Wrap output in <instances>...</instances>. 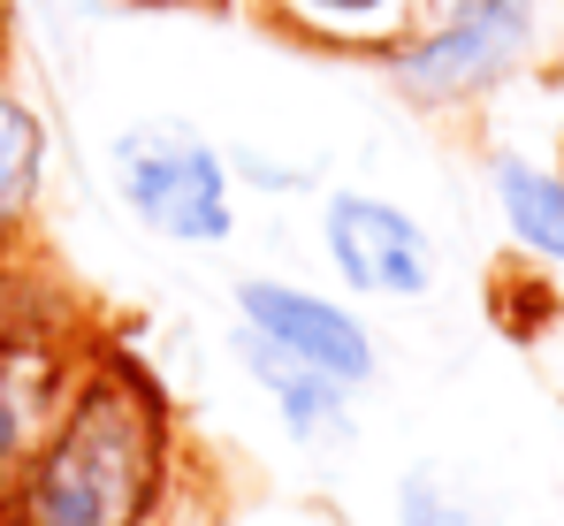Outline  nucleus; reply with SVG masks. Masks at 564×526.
Instances as JSON below:
<instances>
[{"instance_id": "f257e3e1", "label": "nucleus", "mask_w": 564, "mask_h": 526, "mask_svg": "<svg viewBox=\"0 0 564 526\" xmlns=\"http://www.w3.org/2000/svg\"><path fill=\"white\" fill-rule=\"evenodd\" d=\"M176 489V405L122 344H85L31 465L0 489V526H153Z\"/></svg>"}, {"instance_id": "f03ea898", "label": "nucleus", "mask_w": 564, "mask_h": 526, "mask_svg": "<svg viewBox=\"0 0 564 526\" xmlns=\"http://www.w3.org/2000/svg\"><path fill=\"white\" fill-rule=\"evenodd\" d=\"M550 0H443L381 46V77L420 115H466L534 69Z\"/></svg>"}, {"instance_id": "7ed1b4c3", "label": "nucleus", "mask_w": 564, "mask_h": 526, "mask_svg": "<svg viewBox=\"0 0 564 526\" xmlns=\"http://www.w3.org/2000/svg\"><path fill=\"white\" fill-rule=\"evenodd\" d=\"M107 183L115 206L176 253H221L237 237V169L184 115L122 122L107 138Z\"/></svg>"}, {"instance_id": "20e7f679", "label": "nucleus", "mask_w": 564, "mask_h": 526, "mask_svg": "<svg viewBox=\"0 0 564 526\" xmlns=\"http://www.w3.org/2000/svg\"><path fill=\"white\" fill-rule=\"evenodd\" d=\"M313 245H321L328 275H336L351 298L420 305V298L443 290V245H435V229H427L412 206H397V198H381V191H359V183L321 191V206H313Z\"/></svg>"}, {"instance_id": "39448f33", "label": "nucleus", "mask_w": 564, "mask_h": 526, "mask_svg": "<svg viewBox=\"0 0 564 526\" xmlns=\"http://www.w3.org/2000/svg\"><path fill=\"white\" fill-rule=\"evenodd\" d=\"M229 321L245 336H260L282 358H305L351 389H375L381 382V344H375V321L336 298V290H313L297 275H237L229 282Z\"/></svg>"}, {"instance_id": "423d86ee", "label": "nucleus", "mask_w": 564, "mask_h": 526, "mask_svg": "<svg viewBox=\"0 0 564 526\" xmlns=\"http://www.w3.org/2000/svg\"><path fill=\"white\" fill-rule=\"evenodd\" d=\"M229 358H237V374L260 389V405L275 412V428L290 450H305V458H344L351 442H359V389L351 382H336V374H321V366H305V358H282L268 351L260 336H245L237 321H229Z\"/></svg>"}, {"instance_id": "0eeeda50", "label": "nucleus", "mask_w": 564, "mask_h": 526, "mask_svg": "<svg viewBox=\"0 0 564 526\" xmlns=\"http://www.w3.org/2000/svg\"><path fill=\"white\" fill-rule=\"evenodd\" d=\"M77 358L85 351H69L39 321L0 329V489L31 465L39 436L54 428V412H62L69 382H77Z\"/></svg>"}, {"instance_id": "6e6552de", "label": "nucleus", "mask_w": 564, "mask_h": 526, "mask_svg": "<svg viewBox=\"0 0 564 526\" xmlns=\"http://www.w3.org/2000/svg\"><path fill=\"white\" fill-rule=\"evenodd\" d=\"M488 206L503 237L542 267H564V169L534 153H488Z\"/></svg>"}, {"instance_id": "1a4fd4ad", "label": "nucleus", "mask_w": 564, "mask_h": 526, "mask_svg": "<svg viewBox=\"0 0 564 526\" xmlns=\"http://www.w3.org/2000/svg\"><path fill=\"white\" fill-rule=\"evenodd\" d=\"M46 115L15 85H0V253L31 229L39 191H46Z\"/></svg>"}, {"instance_id": "9d476101", "label": "nucleus", "mask_w": 564, "mask_h": 526, "mask_svg": "<svg viewBox=\"0 0 564 526\" xmlns=\"http://www.w3.org/2000/svg\"><path fill=\"white\" fill-rule=\"evenodd\" d=\"M268 8L321 46H375V54L420 15V0H268Z\"/></svg>"}, {"instance_id": "9b49d317", "label": "nucleus", "mask_w": 564, "mask_h": 526, "mask_svg": "<svg viewBox=\"0 0 564 526\" xmlns=\"http://www.w3.org/2000/svg\"><path fill=\"white\" fill-rule=\"evenodd\" d=\"M389 519L397 526H503V512L473 481H458L451 465H404L397 496H389Z\"/></svg>"}, {"instance_id": "f8f14e48", "label": "nucleus", "mask_w": 564, "mask_h": 526, "mask_svg": "<svg viewBox=\"0 0 564 526\" xmlns=\"http://www.w3.org/2000/svg\"><path fill=\"white\" fill-rule=\"evenodd\" d=\"M8 46H15V0H0V69H8Z\"/></svg>"}, {"instance_id": "ddd939ff", "label": "nucleus", "mask_w": 564, "mask_h": 526, "mask_svg": "<svg viewBox=\"0 0 564 526\" xmlns=\"http://www.w3.org/2000/svg\"><path fill=\"white\" fill-rule=\"evenodd\" d=\"M153 526H169V512H161V519H153Z\"/></svg>"}, {"instance_id": "4468645a", "label": "nucleus", "mask_w": 564, "mask_h": 526, "mask_svg": "<svg viewBox=\"0 0 564 526\" xmlns=\"http://www.w3.org/2000/svg\"><path fill=\"white\" fill-rule=\"evenodd\" d=\"M557 8H564V0H557Z\"/></svg>"}]
</instances>
